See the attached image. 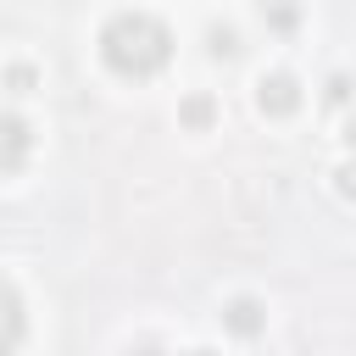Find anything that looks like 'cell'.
<instances>
[{"instance_id": "7a4b0ae2", "label": "cell", "mask_w": 356, "mask_h": 356, "mask_svg": "<svg viewBox=\"0 0 356 356\" xmlns=\"http://www.w3.org/2000/svg\"><path fill=\"white\" fill-rule=\"evenodd\" d=\"M256 106H261L267 117H289V111L300 106V83H295L289 72H267V78L256 83Z\"/></svg>"}, {"instance_id": "6da1fadb", "label": "cell", "mask_w": 356, "mask_h": 356, "mask_svg": "<svg viewBox=\"0 0 356 356\" xmlns=\"http://www.w3.org/2000/svg\"><path fill=\"white\" fill-rule=\"evenodd\" d=\"M100 56H106V67L122 72V78H150V72L167 67L172 33H167L150 11H117V17L106 22V33H100Z\"/></svg>"}, {"instance_id": "277c9868", "label": "cell", "mask_w": 356, "mask_h": 356, "mask_svg": "<svg viewBox=\"0 0 356 356\" xmlns=\"http://www.w3.org/2000/svg\"><path fill=\"white\" fill-rule=\"evenodd\" d=\"M222 323H228L234 334H256V328H261V306H256L250 295H239V300H228V312H222Z\"/></svg>"}, {"instance_id": "9c48e42d", "label": "cell", "mask_w": 356, "mask_h": 356, "mask_svg": "<svg viewBox=\"0 0 356 356\" xmlns=\"http://www.w3.org/2000/svg\"><path fill=\"white\" fill-rule=\"evenodd\" d=\"M128 356H161V350H156V345H139V350H128Z\"/></svg>"}, {"instance_id": "3957f363", "label": "cell", "mask_w": 356, "mask_h": 356, "mask_svg": "<svg viewBox=\"0 0 356 356\" xmlns=\"http://www.w3.org/2000/svg\"><path fill=\"white\" fill-rule=\"evenodd\" d=\"M0 145H6V150H0V167H6V172H17V167H22V156H28V122H22L17 111H6V117H0Z\"/></svg>"}, {"instance_id": "8992f818", "label": "cell", "mask_w": 356, "mask_h": 356, "mask_svg": "<svg viewBox=\"0 0 356 356\" xmlns=\"http://www.w3.org/2000/svg\"><path fill=\"white\" fill-rule=\"evenodd\" d=\"M184 122H189V128H206V122H211V100H206V95H189V100H184Z\"/></svg>"}, {"instance_id": "8fae6325", "label": "cell", "mask_w": 356, "mask_h": 356, "mask_svg": "<svg viewBox=\"0 0 356 356\" xmlns=\"http://www.w3.org/2000/svg\"><path fill=\"white\" fill-rule=\"evenodd\" d=\"M184 356H217V350H184Z\"/></svg>"}, {"instance_id": "5b68a950", "label": "cell", "mask_w": 356, "mask_h": 356, "mask_svg": "<svg viewBox=\"0 0 356 356\" xmlns=\"http://www.w3.org/2000/svg\"><path fill=\"white\" fill-rule=\"evenodd\" d=\"M17 345H22V295H17L11 284H6V345H0V350L11 356Z\"/></svg>"}, {"instance_id": "30bf717a", "label": "cell", "mask_w": 356, "mask_h": 356, "mask_svg": "<svg viewBox=\"0 0 356 356\" xmlns=\"http://www.w3.org/2000/svg\"><path fill=\"white\" fill-rule=\"evenodd\" d=\"M345 139H350V145H356V122H350V128H345Z\"/></svg>"}, {"instance_id": "ba28073f", "label": "cell", "mask_w": 356, "mask_h": 356, "mask_svg": "<svg viewBox=\"0 0 356 356\" xmlns=\"http://www.w3.org/2000/svg\"><path fill=\"white\" fill-rule=\"evenodd\" d=\"M334 178H339V195H345V200H356V167H339Z\"/></svg>"}, {"instance_id": "52a82bcc", "label": "cell", "mask_w": 356, "mask_h": 356, "mask_svg": "<svg viewBox=\"0 0 356 356\" xmlns=\"http://www.w3.org/2000/svg\"><path fill=\"white\" fill-rule=\"evenodd\" d=\"M234 50H239L234 28H211V56H234Z\"/></svg>"}]
</instances>
